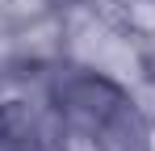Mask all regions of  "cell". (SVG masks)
Wrapping results in <instances>:
<instances>
[{"label": "cell", "instance_id": "1", "mask_svg": "<svg viewBox=\"0 0 155 151\" xmlns=\"http://www.w3.org/2000/svg\"><path fill=\"white\" fill-rule=\"evenodd\" d=\"M113 21L130 38H155V0H113Z\"/></svg>", "mask_w": 155, "mask_h": 151}]
</instances>
